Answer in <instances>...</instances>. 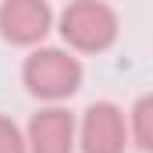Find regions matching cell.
I'll use <instances>...</instances> for the list:
<instances>
[{
  "label": "cell",
  "mask_w": 153,
  "mask_h": 153,
  "mask_svg": "<svg viewBox=\"0 0 153 153\" xmlns=\"http://www.w3.org/2000/svg\"><path fill=\"white\" fill-rule=\"evenodd\" d=\"M0 153H29L25 150V132L14 117L0 114Z\"/></svg>",
  "instance_id": "7"
},
{
  "label": "cell",
  "mask_w": 153,
  "mask_h": 153,
  "mask_svg": "<svg viewBox=\"0 0 153 153\" xmlns=\"http://www.w3.org/2000/svg\"><path fill=\"white\" fill-rule=\"evenodd\" d=\"M125 128H128V146L139 153H153V96H139L125 111Z\"/></svg>",
  "instance_id": "6"
},
{
  "label": "cell",
  "mask_w": 153,
  "mask_h": 153,
  "mask_svg": "<svg viewBox=\"0 0 153 153\" xmlns=\"http://www.w3.org/2000/svg\"><path fill=\"white\" fill-rule=\"evenodd\" d=\"M53 4L50 0H0V39L18 50H32L53 32Z\"/></svg>",
  "instance_id": "4"
},
{
  "label": "cell",
  "mask_w": 153,
  "mask_h": 153,
  "mask_svg": "<svg viewBox=\"0 0 153 153\" xmlns=\"http://www.w3.org/2000/svg\"><path fill=\"white\" fill-rule=\"evenodd\" d=\"M82 82H85L82 57L71 53L68 46L39 43L22 61V85L39 103H68L82 89Z\"/></svg>",
  "instance_id": "1"
},
{
  "label": "cell",
  "mask_w": 153,
  "mask_h": 153,
  "mask_svg": "<svg viewBox=\"0 0 153 153\" xmlns=\"http://www.w3.org/2000/svg\"><path fill=\"white\" fill-rule=\"evenodd\" d=\"M53 32L61 36V46H68L78 57L107 53L121 36V18H117L111 0H68L57 18Z\"/></svg>",
  "instance_id": "2"
},
{
  "label": "cell",
  "mask_w": 153,
  "mask_h": 153,
  "mask_svg": "<svg viewBox=\"0 0 153 153\" xmlns=\"http://www.w3.org/2000/svg\"><path fill=\"white\" fill-rule=\"evenodd\" d=\"M22 132L29 153H75V114L64 103H39Z\"/></svg>",
  "instance_id": "5"
},
{
  "label": "cell",
  "mask_w": 153,
  "mask_h": 153,
  "mask_svg": "<svg viewBox=\"0 0 153 153\" xmlns=\"http://www.w3.org/2000/svg\"><path fill=\"white\" fill-rule=\"evenodd\" d=\"M75 153H128L125 107L114 100H93L75 117Z\"/></svg>",
  "instance_id": "3"
}]
</instances>
